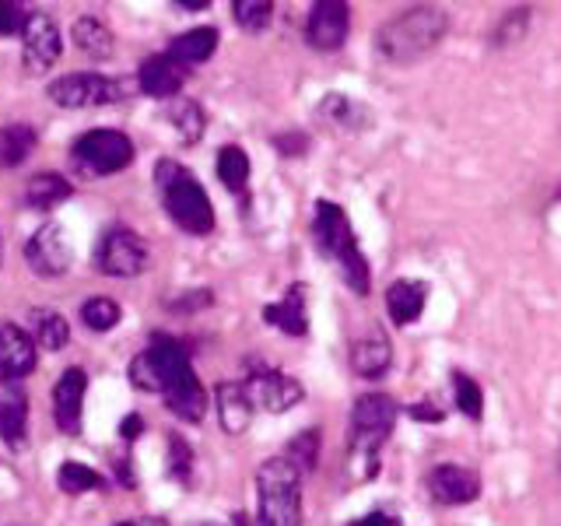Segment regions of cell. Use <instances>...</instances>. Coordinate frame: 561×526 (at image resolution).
<instances>
[{
	"label": "cell",
	"instance_id": "4",
	"mask_svg": "<svg viewBox=\"0 0 561 526\" xmlns=\"http://www.w3.org/2000/svg\"><path fill=\"white\" fill-rule=\"evenodd\" d=\"M190 368L193 365H190V355L183 351V344L175 338H165V333H154L151 344L130 362V382L137 390L165 393L175 379L190 373Z\"/></svg>",
	"mask_w": 561,
	"mask_h": 526
},
{
	"label": "cell",
	"instance_id": "5",
	"mask_svg": "<svg viewBox=\"0 0 561 526\" xmlns=\"http://www.w3.org/2000/svg\"><path fill=\"white\" fill-rule=\"evenodd\" d=\"M75 162L92 175H113L134 162V140L119 130H88L75 140Z\"/></svg>",
	"mask_w": 561,
	"mask_h": 526
},
{
	"label": "cell",
	"instance_id": "44",
	"mask_svg": "<svg viewBox=\"0 0 561 526\" xmlns=\"http://www.w3.org/2000/svg\"><path fill=\"white\" fill-rule=\"evenodd\" d=\"M145 432V421H140V414H127L123 418V425H119V435L127 438V443H134V438Z\"/></svg>",
	"mask_w": 561,
	"mask_h": 526
},
{
	"label": "cell",
	"instance_id": "40",
	"mask_svg": "<svg viewBox=\"0 0 561 526\" xmlns=\"http://www.w3.org/2000/svg\"><path fill=\"white\" fill-rule=\"evenodd\" d=\"M28 14H32V11H25L22 4H14V0H0V35L25 32Z\"/></svg>",
	"mask_w": 561,
	"mask_h": 526
},
{
	"label": "cell",
	"instance_id": "11",
	"mask_svg": "<svg viewBox=\"0 0 561 526\" xmlns=\"http://www.w3.org/2000/svg\"><path fill=\"white\" fill-rule=\"evenodd\" d=\"M245 393H250L253 408H263L271 414H285L291 411L298 400H302V382L285 376V373H274V368H260L250 379H245Z\"/></svg>",
	"mask_w": 561,
	"mask_h": 526
},
{
	"label": "cell",
	"instance_id": "39",
	"mask_svg": "<svg viewBox=\"0 0 561 526\" xmlns=\"http://www.w3.org/2000/svg\"><path fill=\"white\" fill-rule=\"evenodd\" d=\"M193 467V453L180 435H169V473L175 481H186Z\"/></svg>",
	"mask_w": 561,
	"mask_h": 526
},
{
	"label": "cell",
	"instance_id": "17",
	"mask_svg": "<svg viewBox=\"0 0 561 526\" xmlns=\"http://www.w3.org/2000/svg\"><path fill=\"white\" fill-rule=\"evenodd\" d=\"M88 390V376L84 368H67V373L53 386V418H57V428L67 435H78L81 428V403Z\"/></svg>",
	"mask_w": 561,
	"mask_h": 526
},
{
	"label": "cell",
	"instance_id": "3",
	"mask_svg": "<svg viewBox=\"0 0 561 526\" xmlns=\"http://www.w3.org/2000/svg\"><path fill=\"white\" fill-rule=\"evenodd\" d=\"M256 523L302 526V473L288 456H271L256 470Z\"/></svg>",
	"mask_w": 561,
	"mask_h": 526
},
{
	"label": "cell",
	"instance_id": "48",
	"mask_svg": "<svg viewBox=\"0 0 561 526\" xmlns=\"http://www.w3.org/2000/svg\"><path fill=\"white\" fill-rule=\"evenodd\" d=\"M116 526H140V519H127V523H116Z\"/></svg>",
	"mask_w": 561,
	"mask_h": 526
},
{
	"label": "cell",
	"instance_id": "43",
	"mask_svg": "<svg viewBox=\"0 0 561 526\" xmlns=\"http://www.w3.org/2000/svg\"><path fill=\"white\" fill-rule=\"evenodd\" d=\"M408 414H411L414 421H432V425H438V421H443V411H438L435 403H425V400H421V403H411Z\"/></svg>",
	"mask_w": 561,
	"mask_h": 526
},
{
	"label": "cell",
	"instance_id": "28",
	"mask_svg": "<svg viewBox=\"0 0 561 526\" xmlns=\"http://www.w3.org/2000/svg\"><path fill=\"white\" fill-rule=\"evenodd\" d=\"M169 123L180 134L183 145H197L204 137V110L193 99H172L169 102Z\"/></svg>",
	"mask_w": 561,
	"mask_h": 526
},
{
	"label": "cell",
	"instance_id": "10",
	"mask_svg": "<svg viewBox=\"0 0 561 526\" xmlns=\"http://www.w3.org/2000/svg\"><path fill=\"white\" fill-rule=\"evenodd\" d=\"M351 32V8L344 0H316L306 18V43L320 53L341 49Z\"/></svg>",
	"mask_w": 561,
	"mask_h": 526
},
{
	"label": "cell",
	"instance_id": "27",
	"mask_svg": "<svg viewBox=\"0 0 561 526\" xmlns=\"http://www.w3.org/2000/svg\"><path fill=\"white\" fill-rule=\"evenodd\" d=\"M67 197H70V183L57 172H35L28 180V186H25V201L35 210H49V207H57Z\"/></svg>",
	"mask_w": 561,
	"mask_h": 526
},
{
	"label": "cell",
	"instance_id": "31",
	"mask_svg": "<svg viewBox=\"0 0 561 526\" xmlns=\"http://www.w3.org/2000/svg\"><path fill=\"white\" fill-rule=\"evenodd\" d=\"M320 116L327 123H333V127H347V130H362L368 123V113L362 110V105H355L347 95H327V102L320 105Z\"/></svg>",
	"mask_w": 561,
	"mask_h": 526
},
{
	"label": "cell",
	"instance_id": "25",
	"mask_svg": "<svg viewBox=\"0 0 561 526\" xmlns=\"http://www.w3.org/2000/svg\"><path fill=\"white\" fill-rule=\"evenodd\" d=\"M70 39H75V46L84 53V57H92V60H110L113 49H116V39H113L110 25L99 22V18H92V14L78 18L75 28H70Z\"/></svg>",
	"mask_w": 561,
	"mask_h": 526
},
{
	"label": "cell",
	"instance_id": "19",
	"mask_svg": "<svg viewBox=\"0 0 561 526\" xmlns=\"http://www.w3.org/2000/svg\"><path fill=\"white\" fill-rule=\"evenodd\" d=\"M390 365H393V344L386 338L382 327H373L365 338L351 344V368H355L362 379H382Z\"/></svg>",
	"mask_w": 561,
	"mask_h": 526
},
{
	"label": "cell",
	"instance_id": "16",
	"mask_svg": "<svg viewBox=\"0 0 561 526\" xmlns=\"http://www.w3.org/2000/svg\"><path fill=\"white\" fill-rule=\"evenodd\" d=\"M0 438L11 449L28 443V393L14 379H0Z\"/></svg>",
	"mask_w": 561,
	"mask_h": 526
},
{
	"label": "cell",
	"instance_id": "45",
	"mask_svg": "<svg viewBox=\"0 0 561 526\" xmlns=\"http://www.w3.org/2000/svg\"><path fill=\"white\" fill-rule=\"evenodd\" d=\"M351 526H400V519H397V516H390V513H368V516L355 519Z\"/></svg>",
	"mask_w": 561,
	"mask_h": 526
},
{
	"label": "cell",
	"instance_id": "26",
	"mask_svg": "<svg viewBox=\"0 0 561 526\" xmlns=\"http://www.w3.org/2000/svg\"><path fill=\"white\" fill-rule=\"evenodd\" d=\"M28 323H32V338L39 347L46 351H64L70 341V323L64 320L60 312L53 309H32L28 312Z\"/></svg>",
	"mask_w": 561,
	"mask_h": 526
},
{
	"label": "cell",
	"instance_id": "42",
	"mask_svg": "<svg viewBox=\"0 0 561 526\" xmlns=\"http://www.w3.org/2000/svg\"><path fill=\"white\" fill-rule=\"evenodd\" d=\"M274 148L280 151V155H306V148H309V137L306 134H291V137H274Z\"/></svg>",
	"mask_w": 561,
	"mask_h": 526
},
{
	"label": "cell",
	"instance_id": "14",
	"mask_svg": "<svg viewBox=\"0 0 561 526\" xmlns=\"http://www.w3.org/2000/svg\"><path fill=\"white\" fill-rule=\"evenodd\" d=\"M428 491L438 505H467L481 495V478L460 464H438L428 473Z\"/></svg>",
	"mask_w": 561,
	"mask_h": 526
},
{
	"label": "cell",
	"instance_id": "15",
	"mask_svg": "<svg viewBox=\"0 0 561 526\" xmlns=\"http://www.w3.org/2000/svg\"><path fill=\"white\" fill-rule=\"evenodd\" d=\"M190 78V70L172 60L169 53H154L137 70V81H140V92L151 95V99H175L183 92V84Z\"/></svg>",
	"mask_w": 561,
	"mask_h": 526
},
{
	"label": "cell",
	"instance_id": "21",
	"mask_svg": "<svg viewBox=\"0 0 561 526\" xmlns=\"http://www.w3.org/2000/svg\"><path fill=\"white\" fill-rule=\"evenodd\" d=\"M425 302H428V285H421V281L400 277L386 288V312H390V320L397 327L417 323L421 312H425Z\"/></svg>",
	"mask_w": 561,
	"mask_h": 526
},
{
	"label": "cell",
	"instance_id": "30",
	"mask_svg": "<svg viewBox=\"0 0 561 526\" xmlns=\"http://www.w3.org/2000/svg\"><path fill=\"white\" fill-rule=\"evenodd\" d=\"M218 180L225 183V190L242 193L245 183H250V155H245L239 145H225L218 151Z\"/></svg>",
	"mask_w": 561,
	"mask_h": 526
},
{
	"label": "cell",
	"instance_id": "32",
	"mask_svg": "<svg viewBox=\"0 0 561 526\" xmlns=\"http://www.w3.org/2000/svg\"><path fill=\"white\" fill-rule=\"evenodd\" d=\"M530 18H534V11L530 8H508L502 18H499V25H495V32H491V43H495L499 49L502 46H516V43H523V35H526V28H530Z\"/></svg>",
	"mask_w": 561,
	"mask_h": 526
},
{
	"label": "cell",
	"instance_id": "24",
	"mask_svg": "<svg viewBox=\"0 0 561 526\" xmlns=\"http://www.w3.org/2000/svg\"><path fill=\"white\" fill-rule=\"evenodd\" d=\"M218 49V28L210 25H201V28H190L183 35H175L169 43V57L180 60L183 67H193V64H204L215 57Z\"/></svg>",
	"mask_w": 561,
	"mask_h": 526
},
{
	"label": "cell",
	"instance_id": "35",
	"mask_svg": "<svg viewBox=\"0 0 561 526\" xmlns=\"http://www.w3.org/2000/svg\"><path fill=\"white\" fill-rule=\"evenodd\" d=\"M119 302H113V298H105V295H95V298H88V302L81 306V320L88 330H95V333H105V330H113L119 323Z\"/></svg>",
	"mask_w": 561,
	"mask_h": 526
},
{
	"label": "cell",
	"instance_id": "38",
	"mask_svg": "<svg viewBox=\"0 0 561 526\" xmlns=\"http://www.w3.org/2000/svg\"><path fill=\"white\" fill-rule=\"evenodd\" d=\"M337 274H341V281H344V285H347L351 291H355L358 298L368 295V260H365L362 250H351L344 260H337Z\"/></svg>",
	"mask_w": 561,
	"mask_h": 526
},
{
	"label": "cell",
	"instance_id": "49",
	"mask_svg": "<svg viewBox=\"0 0 561 526\" xmlns=\"http://www.w3.org/2000/svg\"><path fill=\"white\" fill-rule=\"evenodd\" d=\"M558 470H561V449H558Z\"/></svg>",
	"mask_w": 561,
	"mask_h": 526
},
{
	"label": "cell",
	"instance_id": "9",
	"mask_svg": "<svg viewBox=\"0 0 561 526\" xmlns=\"http://www.w3.org/2000/svg\"><path fill=\"white\" fill-rule=\"evenodd\" d=\"M49 99L60 110H88V105L119 102V84L102 75H67L49 84Z\"/></svg>",
	"mask_w": 561,
	"mask_h": 526
},
{
	"label": "cell",
	"instance_id": "34",
	"mask_svg": "<svg viewBox=\"0 0 561 526\" xmlns=\"http://www.w3.org/2000/svg\"><path fill=\"white\" fill-rule=\"evenodd\" d=\"M288 460L298 467V473H309L316 470V464H320V428H306V432H298L288 449H285Z\"/></svg>",
	"mask_w": 561,
	"mask_h": 526
},
{
	"label": "cell",
	"instance_id": "8",
	"mask_svg": "<svg viewBox=\"0 0 561 526\" xmlns=\"http://www.w3.org/2000/svg\"><path fill=\"white\" fill-rule=\"evenodd\" d=\"M312 242H316V250H320L323 256H330L333 263L344 260L351 250H358L355 232H351V221H347L341 204L316 201V207H312Z\"/></svg>",
	"mask_w": 561,
	"mask_h": 526
},
{
	"label": "cell",
	"instance_id": "18",
	"mask_svg": "<svg viewBox=\"0 0 561 526\" xmlns=\"http://www.w3.org/2000/svg\"><path fill=\"white\" fill-rule=\"evenodd\" d=\"M35 368V338L18 323H0V376L25 379Z\"/></svg>",
	"mask_w": 561,
	"mask_h": 526
},
{
	"label": "cell",
	"instance_id": "36",
	"mask_svg": "<svg viewBox=\"0 0 561 526\" xmlns=\"http://www.w3.org/2000/svg\"><path fill=\"white\" fill-rule=\"evenodd\" d=\"M453 400H456V408H460V414H467L470 421L484 418V393L467 373H453Z\"/></svg>",
	"mask_w": 561,
	"mask_h": 526
},
{
	"label": "cell",
	"instance_id": "46",
	"mask_svg": "<svg viewBox=\"0 0 561 526\" xmlns=\"http://www.w3.org/2000/svg\"><path fill=\"white\" fill-rule=\"evenodd\" d=\"M180 8H186V11H201V8H207V0H175Z\"/></svg>",
	"mask_w": 561,
	"mask_h": 526
},
{
	"label": "cell",
	"instance_id": "23",
	"mask_svg": "<svg viewBox=\"0 0 561 526\" xmlns=\"http://www.w3.org/2000/svg\"><path fill=\"white\" fill-rule=\"evenodd\" d=\"M162 397L169 403V411L175 418L190 421V425H197V421L207 414V393H204V386H201V379H197V373H193V368L175 379Z\"/></svg>",
	"mask_w": 561,
	"mask_h": 526
},
{
	"label": "cell",
	"instance_id": "20",
	"mask_svg": "<svg viewBox=\"0 0 561 526\" xmlns=\"http://www.w3.org/2000/svg\"><path fill=\"white\" fill-rule=\"evenodd\" d=\"M263 320L288 338H306L309 333V312H306V285H291L280 302H271L263 309Z\"/></svg>",
	"mask_w": 561,
	"mask_h": 526
},
{
	"label": "cell",
	"instance_id": "37",
	"mask_svg": "<svg viewBox=\"0 0 561 526\" xmlns=\"http://www.w3.org/2000/svg\"><path fill=\"white\" fill-rule=\"evenodd\" d=\"M232 14L245 32H263L274 18L271 0H232Z\"/></svg>",
	"mask_w": 561,
	"mask_h": 526
},
{
	"label": "cell",
	"instance_id": "13",
	"mask_svg": "<svg viewBox=\"0 0 561 526\" xmlns=\"http://www.w3.org/2000/svg\"><path fill=\"white\" fill-rule=\"evenodd\" d=\"M400 414V403L390 393H365L351 408V428L355 438H373V443H386V435L393 432Z\"/></svg>",
	"mask_w": 561,
	"mask_h": 526
},
{
	"label": "cell",
	"instance_id": "33",
	"mask_svg": "<svg viewBox=\"0 0 561 526\" xmlns=\"http://www.w3.org/2000/svg\"><path fill=\"white\" fill-rule=\"evenodd\" d=\"M57 484H60V491H67V495H84V491H95V488H102L105 481H102V473H99V470L84 467V464H78V460H67V464L60 467V473H57Z\"/></svg>",
	"mask_w": 561,
	"mask_h": 526
},
{
	"label": "cell",
	"instance_id": "6",
	"mask_svg": "<svg viewBox=\"0 0 561 526\" xmlns=\"http://www.w3.org/2000/svg\"><path fill=\"white\" fill-rule=\"evenodd\" d=\"M95 267L110 277H137L148 271V245L130 228H110L99 239L95 250Z\"/></svg>",
	"mask_w": 561,
	"mask_h": 526
},
{
	"label": "cell",
	"instance_id": "22",
	"mask_svg": "<svg viewBox=\"0 0 561 526\" xmlns=\"http://www.w3.org/2000/svg\"><path fill=\"white\" fill-rule=\"evenodd\" d=\"M215 400H218V421L228 435H242L253 425L256 408H253L250 393H245V382H218Z\"/></svg>",
	"mask_w": 561,
	"mask_h": 526
},
{
	"label": "cell",
	"instance_id": "41",
	"mask_svg": "<svg viewBox=\"0 0 561 526\" xmlns=\"http://www.w3.org/2000/svg\"><path fill=\"white\" fill-rule=\"evenodd\" d=\"M204 306H210V291L207 288L204 291H186L183 298L169 302V309H175V312H193V309H204Z\"/></svg>",
	"mask_w": 561,
	"mask_h": 526
},
{
	"label": "cell",
	"instance_id": "29",
	"mask_svg": "<svg viewBox=\"0 0 561 526\" xmlns=\"http://www.w3.org/2000/svg\"><path fill=\"white\" fill-rule=\"evenodd\" d=\"M32 148H35V130L28 123H11V127L0 130V165L4 169L22 165L32 155Z\"/></svg>",
	"mask_w": 561,
	"mask_h": 526
},
{
	"label": "cell",
	"instance_id": "12",
	"mask_svg": "<svg viewBox=\"0 0 561 526\" xmlns=\"http://www.w3.org/2000/svg\"><path fill=\"white\" fill-rule=\"evenodd\" d=\"M25 260H28V267L39 277H60V274H67V267H70V242H67L64 225H53V221L43 225L39 232H35L25 242Z\"/></svg>",
	"mask_w": 561,
	"mask_h": 526
},
{
	"label": "cell",
	"instance_id": "47",
	"mask_svg": "<svg viewBox=\"0 0 561 526\" xmlns=\"http://www.w3.org/2000/svg\"><path fill=\"white\" fill-rule=\"evenodd\" d=\"M228 526H250V523H245V516H232V523H228Z\"/></svg>",
	"mask_w": 561,
	"mask_h": 526
},
{
	"label": "cell",
	"instance_id": "7",
	"mask_svg": "<svg viewBox=\"0 0 561 526\" xmlns=\"http://www.w3.org/2000/svg\"><path fill=\"white\" fill-rule=\"evenodd\" d=\"M64 39H60V25L57 18L46 11H32L28 25L22 32V64L28 75H46V70L60 60Z\"/></svg>",
	"mask_w": 561,
	"mask_h": 526
},
{
	"label": "cell",
	"instance_id": "1",
	"mask_svg": "<svg viewBox=\"0 0 561 526\" xmlns=\"http://www.w3.org/2000/svg\"><path fill=\"white\" fill-rule=\"evenodd\" d=\"M449 28V14L435 4H414L408 11H397L390 22H382L376 32V49L382 60L397 67H411L425 60L428 53L443 43Z\"/></svg>",
	"mask_w": 561,
	"mask_h": 526
},
{
	"label": "cell",
	"instance_id": "2",
	"mask_svg": "<svg viewBox=\"0 0 561 526\" xmlns=\"http://www.w3.org/2000/svg\"><path fill=\"white\" fill-rule=\"evenodd\" d=\"M154 183L162 190V204L169 218L190 236H207L215 232V204H210L207 190L197 183V175L183 169L180 162L162 158L154 169Z\"/></svg>",
	"mask_w": 561,
	"mask_h": 526
}]
</instances>
